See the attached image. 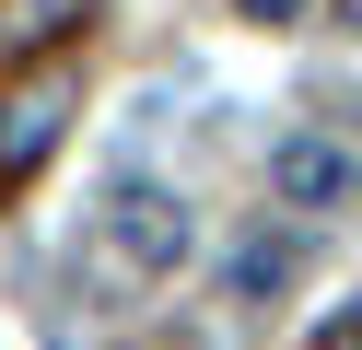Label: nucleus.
<instances>
[{"label":"nucleus","instance_id":"6","mask_svg":"<svg viewBox=\"0 0 362 350\" xmlns=\"http://www.w3.org/2000/svg\"><path fill=\"white\" fill-rule=\"evenodd\" d=\"M245 12H257V23H292V12H304V0H245Z\"/></svg>","mask_w":362,"mask_h":350},{"label":"nucleus","instance_id":"5","mask_svg":"<svg viewBox=\"0 0 362 350\" xmlns=\"http://www.w3.org/2000/svg\"><path fill=\"white\" fill-rule=\"evenodd\" d=\"M315 350H362V303H351V315H327V327H315Z\"/></svg>","mask_w":362,"mask_h":350},{"label":"nucleus","instance_id":"7","mask_svg":"<svg viewBox=\"0 0 362 350\" xmlns=\"http://www.w3.org/2000/svg\"><path fill=\"white\" fill-rule=\"evenodd\" d=\"M351 23H362V0H351Z\"/></svg>","mask_w":362,"mask_h":350},{"label":"nucleus","instance_id":"3","mask_svg":"<svg viewBox=\"0 0 362 350\" xmlns=\"http://www.w3.org/2000/svg\"><path fill=\"white\" fill-rule=\"evenodd\" d=\"M47 140H59V105H47V93L0 105V175H35V163H47Z\"/></svg>","mask_w":362,"mask_h":350},{"label":"nucleus","instance_id":"4","mask_svg":"<svg viewBox=\"0 0 362 350\" xmlns=\"http://www.w3.org/2000/svg\"><path fill=\"white\" fill-rule=\"evenodd\" d=\"M281 280H292V245H245L234 257V292H281Z\"/></svg>","mask_w":362,"mask_h":350},{"label":"nucleus","instance_id":"1","mask_svg":"<svg viewBox=\"0 0 362 350\" xmlns=\"http://www.w3.org/2000/svg\"><path fill=\"white\" fill-rule=\"evenodd\" d=\"M82 233H94V257L129 280V292H152V280H175V269L199 257V210L175 199L164 175H141V163L105 175V199H94V222H82Z\"/></svg>","mask_w":362,"mask_h":350},{"label":"nucleus","instance_id":"2","mask_svg":"<svg viewBox=\"0 0 362 350\" xmlns=\"http://www.w3.org/2000/svg\"><path fill=\"white\" fill-rule=\"evenodd\" d=\"M351 187H362V163L339 152V140H315V129L269 140V199H281V210H339Z\"/></svg>","mask_w":362,"mask_h":350}]
</instances>
